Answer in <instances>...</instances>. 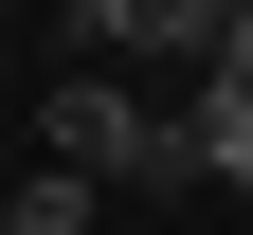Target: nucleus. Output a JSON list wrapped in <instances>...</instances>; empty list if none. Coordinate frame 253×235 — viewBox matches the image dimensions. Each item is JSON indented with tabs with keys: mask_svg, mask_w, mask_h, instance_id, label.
I'll return each instance as SVG.
<instances>
[{
	"mask_svg": "<svg viewBox=\"0 0 253 235\" xmlns=\"http://www.w3.org/2000/svg\"><path fill=\"white\" fill-rule=\"evenodd\" d=\"M235 217H253V199H235Z\"/></svg>",
	"mask_w": 253,
	"mask_h": 235,
	"instance_id": "20e7f679",
	"label": "nucleus"
},
{
	"mask_svg": "<svg viewBox=\"0 0 253 235\" xmlns=\"http://www.w3.org/2000/svg\"><path fill=\"white\" fill-rule=\"evenodd\" d=\"M235 18H253V0H235Z\"/></svg>",
	"mask_w": 253,
	"mask_h": 235,
	"instance_id": "39448f33",
	"label": "nucleus"
},
{
	"mask_svg": "<svg viewBox=\"0 0 253 235\" xmlns=\"http://www.w3.org/2000/svg\"><path fill=\"white\" fill-rule=\"evenodd\" d=\"M37 145L73 163V181H217V163H199V109H145V91H126L109 54H90V73H54Z\"/></svg>",
	"mask_w": 253,
	"mask_h": 235,
	"instance_id": "f257e3e1",
	"label": "nucleus"
},
{
	"mask_svg": "<svg viewBox=\"0 0 253 235\" xmlns=\"http://www.w3.org/2000/svg\"><path fill=\"white\" fill-rule=\"evenodd\" d=\"M18 235H90V181H73V163H37V181H18Z\"/></svg>",
	"mask_w": 253,
	"mask_h": 235,
	"instance_id": "f03ea898",
	"label": "nucleus"
},
{
	"mask_svg": "<svg viewBox=\"0 0 253 235\" xmlns=\"http://www.w3.org/2000/svg\"><path fill=\"white\" fill-rule=\"evenodd\" d=\"M54 18H73V37H90V54H109V37H126V0H54Z\"/></svg>",
	"mask_w": 253,
	"mask_h": 235,
	"instance_id": "7ed1b4c3",
	"label": "nucleus"
}]
</instances>
